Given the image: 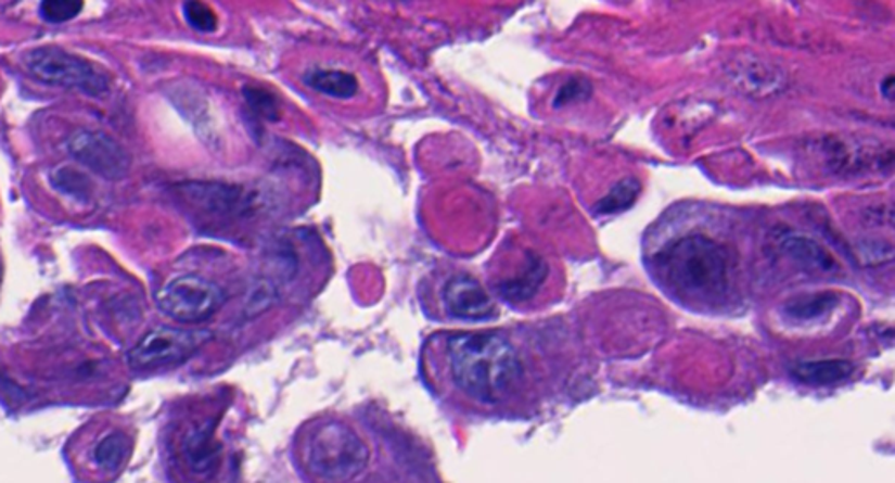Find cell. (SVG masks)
Segmentation results:
<instances>
[{
	"label": "cell",
	"mask_w": 895,
	"mask_h": 483,
	"mask_svg": "<svg viewBox=\"0 0 895 483\" xmlns=\"http://www.w3.org/2000/svg\"><path fill=\"white\" fill-rule=\"evenodd\" d=\"M451 382L471 402L494 407L504 402L522 380L516 348L496 333H460L446 342Z\"/></svg>",
	"instance_id": "1"
},
{
	"label": "cell",
	"mask_w": 895,
	"mask_h": 483,
	"mask_svg": "<svg viewBox=\"0 0 895 483\" xmlns=\"http://www.w3.org/2000/svg\"><path fill=\"white\" fill-rule=\"evenodd\" d=\"M654 263L666 284L686 300L714 302L728 291L731 256L711 237L693 233L675 240Z\"/></svg>",
	"instance_id": "2"
},
{
	"label": "cell",
	"mask_w": 895,
	"mask_h": 483,
	"mask_svg": "<svg viewBox=\"0 0 895 483\" xmlns=\"http://www.w3.org/2000/svg\"><path fill=\"white\" fill-rule=\"evenodd\" d=\"M296 457L311 482L351 483L368 470L371 448L356 428L322 419L302 431Z\"/></svg>",
	"instance_id": "3"
},
{
	"label": "cell",
	"mask_w": 895,
	"mask_h": 483,
	"mask_svg": "<svg viewBox=\"0 0 895 483\" xmlns=\"http://www.w3.org/2000/svg\"><path fill=\"white\" fill-rule=\"evenodd\" d=\"M217 425L219 417L196 416L177 430L174 457L180 473L191 483H216L225 473L228 454Z\"/></svg>",
	"instance_id": "4"
},
{
	"label": "cell",
	"mask_w": 895,
	"mask_h": 483,
	"mask_svg": "<svg viewBox=\"0 0 895 483\" xmlns=\"http://www.w3.org/2000/svg\"><path fill=\"white\" fill-rule=\"evenodd\" d=\"M25 67L37 81L50 87L79 90L88 97L102 99L111 91V76L95 62L68 53L62 48L44 46L25 54Z\"/></svg>",
	"instance_id": "5"
},
{
	"label": "cell",
	"mask_w": 895,
	"mask_h": 483,
	"mask_svg": "<svg viewBox=\"0 0 895 483\" xmlns=\"http://www.w3.org/2000/svg\"><path fill=\"white\" fill-rule=\"evenodd\" d=\"M156 303L165 316L180 325H200L216 316L226 303L222 288L200 276H180L163 285Z\"/></svg>",
	"instance_id": "6"
},
{
	"label": "cell",
	"mask_w": 895,
	"mask_h": 483,
	"mask_svg": "<svg viewBox=\"0 0 895 483\" xmlns=\"http://www.w3.org/2000/svg\"><path fill=\"white\" fill-rule=\"evenodd\" d=\"M207 331L156 328L140 339L128 354V363L137 371H153L188 361L207 340Z\"/></svg>",
	"instance_id": "7"
},
{
	"label": "cell",
	"mask_w": 895,
	"mask_h": 483,
	"mask_svg": "<svg viewBox=\"0 0 895 483\" xmlns=\"http://www.w3.org/2000/svg\"><path fill=\"white\" fill-rule=\"evenodd\" d=\"M68 153L82 167L107 181H119L130 170V154L104 131H77L68 140Z\"/></svg>",
	"instance_id": "8"
},
{
	"label": "cell",
	"mask_w": 895,
	"mask_h": 483,
	"mask_svg": "<svg viewBox=\"0 0 895 483\" xmlns=\"http://www.w3.org/2000/svg\"><path fill=\"white\" fill-rule=\"evenodd\" d=\"M443 305L448 316L457 321L483 322L497 316V307L476 279L469 276L453 277L443 290Z\"/></svg>",
	"instance_id": "9"
},
{
	"label": "cell",
	"mask_w": 895,
	"mask_h": 483,
	"mask_svg": "<svg viewBox=\"0 0 895 483\" xmlns=\"http://www.w3.org/2000/svg\"><path fill=\"white\" fill-rule=\"evenodd\" d=\"M131 436L123 428H105L99 430L93 442L86 447V466L88 470L97 471L100 476H114L127 465L131 454Z\"/></svg>",
	"instance_id": "10"
},
{
	"label": "cell",
	"mask_w": 895,
	"mask_h": 483,
	"mask_svg": "<svg viewBox=\"0 0 895 483\" xmlns=\"http://www.w3.org/2000/svg\"><path fill=\"white\" fill-rule=\"evenodd\" d=\"M842 303V296L838 293H814L805 294V296H797L796 300L783 307V314L788 319L796 325H814V322L822 321L829 314L836 310Z\"/></svg>",
	"instance_id": "11"
},
{
	"label": "cell",
	"mask_w": 895,
	"mask_h": 483,
	"mask_svg": "<svg viewBox=\"0 0 895 483\" xmlns=\"http://www.w3.org/2000/svg\"><path fill=\"white\" fill-rule=\"evenodd\" d=\"M782 253L808 271H831L836 263L831 254L810 237L789 236L780 244Z\"/></svg>",
	"instance_id": "12"
},
{
	"label": "cell",
	"mask_w": 895,
	"mask_h": 483,
	"mask_svg": "<svg viewBox=\"0 0 895 483\" xmlns=\"http://www.w3.org/2000/svg\"><path fill=\"white\" fill-rule=\"evenodd\" d=\"M303 81L311 90L319 91L325 97H333V99H351L359 91L357 77L347 71H336V68H311L303 76Z\"/></svg>",
	"instance_id": "13"
},
{
	"label": "cell",
	"mask_w": 895,
	"mask_h": 483,
	"mask_svg": "<svg viewBox=\"0 0 895 483\" xmlns=\"http://www.w3.org/2000/svg\"><path fill=\"white\" fill-rule=\"evenodd\" d=\"M854 371V365L843 359H828V361H805L792 368V376L803 384L822 385L838 384L848 379Z\"/></svg>",
	"instance_id": "14"
},
{
	"label": "cell",
	"mask_w": 895,
	"mask_h": 483,
	"mask_svg": "<svg viewBox=\"0 0 895 483\" xmlns=\"http://www.w3.org/2000/svg\"><path fill=\"white\" fill-rule=\"evenodd\" d=\"M546 270L548 268H546L542 259H530L523 274L506 280L504 284L500 285V294L504 298L511 300V302H525V300L532 298L539 290V285L545 282Z\"/></svg>",
	"instance_id": "15"
},
{
	"label": "cell",
	"mask_w": 895,
	"mask_h": 483,
	"mask_svg": "<svg viewBox=\"0 0 895 483\" xmlns=\"http://www.w3.org/2000/svg\"><path fill=\"white\" fill-rule=\"evenodd\" d=\"M642 186L635 179V177H626L623 181L617 182L611 191H609L599 204L594 205L593 213L597 216H614V214H622L628 208L634 207L635 202L639 199Z\"/></svg>",
	"instance_id": "16"
},
{
	"label": "cell",
	"mask_w": 895,
	"mask_h": 483,
	"mask_svg": "<svg viewBox=\"0 0 895 483\" xmlns=\"http://www.w3.org/2000/svg\"><path fill=\"white\" fill-rule=\"evenodd\" d=\"M82 8H85V2L81 0H44L39 11L44 22L65 23L76 18Z\"/></svg>",
	"instance_id": "17"
},
{
	"label": "cell",
	"mask_w": 895,
	"mask_h": 483,
	"mask_svg": "<svg viewBox=\"0 0 895 483\" xmlns=\"http://www.w3.org/2000/svg\"><path fill=\"white\" fill-rule=\"evenodd\" d=\"M53 186L56 190L77 196V199H86L91 191L88 177L77 173L74 168H60L59 173L54 174Z\"/></svg>",
	"instance_id": "18"
},
{
	"label": "cell",
	"mask_w": 895,
	"mask_h": 483,
	"mask_svg": "<svg viewBox=\"0 0 895 483\" xmlns=\"http://www.w3.org/2000/svg\"><path fill=\"white\" fill-rule=\"evenodd\" d=\"M738 81L743 82L751 91H763L768 93L769 90H777L779 87L780 77L771 73V68L759 62H752L751 71L740 74L737 77Z\"/></svg>",
	"instance_id": "19"
},
{
	"label": "cell",
	"mask_w": 895,
	"mask_h": 483,
	"mask_svg": "<svg viewBox=\"0 0 895 483\" xmlns=\"http://www.w3.org/2000/svg\"><path fill=\"white\" fill-rule=\"evenodd\" d=\"M184 16L186 22L190 23L191 27L199 30V33H216L217 25H219L217 14L202 2H186Z\"/></svg>",
	"instance_id": "20"
},
{
	"label": "cell",
	"mask_w": 895,
	"mask_h": 483,
	"mask_svg": "<svg viewBox=\"0 0 895 483\" xmlns=\"http://www.w3.org/2000/svg\"><path fill=\"white\" fill-rule=\"evenodd\" d=\"M590 93V81H586L583 77H571L554 97L553 105L554 107H565V105L576 104L580 100L588 99Z\"/></svg>",
	"instance_id": "21"
},
{
	"label": "cell",
	"mask_w": 895,
	"mask_h": 483,
	"mask_svg": "<svg viewBox=\"0 0 895 483\" xmlns=\"http://www.w3.org/2000/svg\"><path fill=\"white\" fill-rule=\"evenodd\" d=\"M245 96H247L248 102L256 109L257 113L271 119L277 118V105H274L273 97L261 90H247Z\"/></svg>",
	"instance_id": "22"
},
{
	"label": "cell",
	"mask_w": 895,
	"mask_h": 483,
	"mask_svg": "<svg viewBox=\"0 0 895 483\" xmlns=\"http://www.w3.org/2000/svg\"><path fill=\"white\" fill-rule=\"evenodd\" d=\"M892 85H894V76H886L885 81L882 82V93L886 99H892Z\"/></svg>",
	"instance_id": "23"
}]
</instances>
